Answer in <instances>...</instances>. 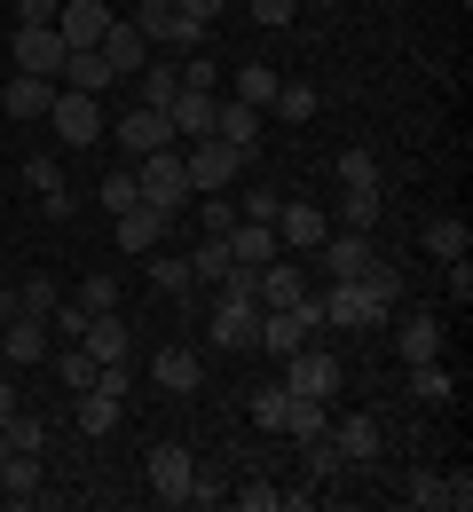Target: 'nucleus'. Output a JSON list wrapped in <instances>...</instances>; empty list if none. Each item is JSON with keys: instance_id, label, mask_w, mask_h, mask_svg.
Returning a JSON list of instances; mask_svg holds the SVG:
<instances>
[{"instance_id": "f257e3e1", "label": "nucleus", "mask_w": 473, "mask_h": 512, "mask_svg": "<svg viewBox=\"0 0 473 512\" xmlns=\"http://www.w3.org/2000/svg\"><path fill=\"white\" fill-rule=\"evenodd\" d=\"M142 174V205H158V213H182V205H190V166H182V150H174V142H166V150H150V158H135Z\"/></svg>"}, {"instance_id": "f03ea898", "label": "nucleus", "mask_w": 473, "mask_h": 512, "mask_svg": "<svg viewBox=\"0 0 473 512\" xmlns=\"http://www.w3.org/2000/svg\"><path fill=\"white\" fill-rule=\"evenodd\" d=\"M182 166H190V190H229L253 158L245 150H229L221 134H190V150H182Z\"/></svg>"}, {"instance_id": "7ed1b4c3", "label": "nucleus", "mask_w": 473, "mask_h": 512, "mask_svg": "<svg viewBox=\"0 0 473 512\" xmlns=\"http://www.w3.org/2000/svg\"><path fill=\"white\" fill-rule=\"evenodd\" d=\"M48 127H56V142L64 150H87V142H103V103L95 95H79V87H56V111H48Z\"/></svg>"}, {"instance_id": "20e7f679", "label": "nucleus", "mask_w": 473, "mask_h": 512, "mask_svg": "<svg viewBox=\"0 0 473 512\" xmlns=\"http://www.w3.org/2000/svg\"><path fill=\"white\" fill-rule=\"evenodd\" d=\"M316 316L332 323V331H379V323H387V300L363 292V284H332V292H316Z\"/></svg>"}, {"instance_id": "39448f33", "label": "nucleus", "mask_w": 473, "mask_h": 512, "mask_svg": "<svg viewBox=\"0 0 473 512\" xmlns=\"http://www.w3.org/2000/svg\"><path fill=\"white\" fill-rule=\"evenodd\" d=\"M316 331H324V316H316V292H308L300 308H261V339H253V347H269L276 363H284V355H292V347H308Z\"/></svg>"}, {"instance_id": "423d86ee", "label": "nucleus", "mask_w": 473, "mask_h": 512, "mask_svg": "<svg viewBox=\"0 0 473 512\" xmlns=\"http://www.w3.org/2000/svg\"><path fill=\"white\" fill-rule=\"evenodd\" d=\"M339 386H347V371H339V363L324 355V347H316V339L284 355V394H316V402H332Z\"/></svg>"}, {"instance_id": "0eeeda50", "label": "nucleus", "mask_w": 473, "mask_h": 512, "mask_svg": "<svg viewBox=\"0 0 473 512\" xmlns=\"http://www.w3.org/2000/svg\"><path fill=\"white\" fill-rule=\"evenodd\" d=\"M190 481H198V449L190 442L150 449V497H158V505H190Z\"/></svg>"}, {"instance_id": "6e6552de", "label": "nucleus", "mask_w": 473, "mask_h": 512, "mask_svg": "<svg viewBox=\"0 0 473 512\" xmlns=\"http://www.w3.org/2000/svg\"><path fill=\"white\" fill-rule=\"evenodd\" d=\"M64 56H71V40L56 32V24H16V71L64 87Z\"/></svg>"}, {"instance_id": "1a4fd4ad", "label": "nucleus", "mask_w": 473, "mask_h": 512, "mask_svg": "<svg viewBox=\"0 0 473 512\" xmlns=\"http://www.w3.org/2000/svg\"><path fill=\"white\" fill-rule=\"evenodd\" d=\"M316 260H324V276H332V284H363V276L379 268V245H371L363 229H339V237L316 245Z\"/></svg>"}, {"instance_id": "9d476101", "label": "nucleus", "mask_w": 473, "mask_h": 512, "mask_svg": "<svg viewBox=\"0 0 473 512\" xmlns=\"http://www.w3.org/2000/svg\"><path fill=\"white\" fill-rule=\"evenodd\" d=\"M0 347H8V371H32V363H48L56 347H48V316H0Z\"/></svg>"}, {"instance_id": "9b49d317", "label": "nucleus", "mask_w": 473, "mask_h": 512, "mask_svg": "<svg viewBox=\"0 0 473 512\" xmlns=\"http://www.w3.org/2000/svg\"><path fill=\"white\" fill-rule=\"evenodd\" d=\"M111 134H119V150H127V158H150V150L182 142V134H174V119H166L158 103H135V111H127V119H119Z\"/></svg>"}, {"instance_id": "f8f14e48", "label": "nucleus", "mask_w": 473, "mask_h": 512, "mask_svg": "<svg viewBox=\"0 0 473 512\" xmlns=\"http://www.w3.org/2000/svg\"><path fill=\"white\" fill-rule=\"evenodd\" d=\"M205 331H213V347H253V339H261V300H237V292H221Z\"/></svg>"}, {"instance_id": "ddd939ff", "label": "nucleus", "mask_w": 473, "mask_h": 512, "mask_svg": "<svg viewBox=\"0 0 473 512\" xmlns=\"http://www.w3.org/2000/svg\"><path fill=\"white\" fill-rule=\"evenodd\" d=\"M48 111H56V79H32V71L0 79V119H48Z\"/></svg>"}, {"instance_id": "4468645a", "label": "nucleus", "mask_w": 473, "mask_h": 512, "mask_svg": "<svg viewBox=\"0 0 473 512\" xmlns=\"http://www.w3.org/2000/svg\"><path fill=\"white\" fill-rule=\"evenodd\" d=\"M261 127H269V111H253V103H237V95H229V103H213V134H221L229 150H245V158L261 150Z\"/></svg>"}, {"instance_id": "2eb2a0df", "label": "nucleus", "mask_w": 473, "mask_h": 512, "mask_svg": "<svg viewBox=\"0 0 473 512\" xmlns=\"http://www.w3.org/2000/svg\"><path fill=\"white\" fill-rule=\"evenodd\" d=\"M324 237H332L324 205H276V245H292V253H316Z\"/></svg>"}, {"instance_id": "dca6fc26", "label": "nucleus", "mask_w": 473, "mask_h": 512, "mask_svg": "<svg viewBox=\"0 0 473 512\" xmlns=\"http://www.w3.org/2000/svg\"><path fill=\"white\" fill-rule=\"evenodd\" d=\"M150 379L166 386V394H198V379H205L198 347H182V339H174V347H158V355H150Z\"/></svg>"}, {"instance_id": "f3484780", "label": "nucleus", "mask_w": 473, "mask_h": 512, "mask_svg": "<svg viewBox=\"0 0 473 512\" xmlns=\"http://www.w3.org/2000/svg\"><path fill=\"white\" fill-rule=\"evenodd\" d=\"M95 48H103V64L119 71V79H135V71H142V48H150V40H142L135 16H111V32H103Z\"/></svg>"}, {"instance_id": "a211bd4d", "label": "nucleus", "mask_w": 473, "mask_h": 512, "mask_svg": "<svg viewBox=\"0 0 473 512\" xmlns=\"http://www.w3.org/2000/svg\"><path fill=\"white\" fill-rule=\"evenodd\" d=\"M308 292H316V284H308L300 260H269V268H261V308H300Z\"/></svg>"}, {"instance_id": "6ab92c4d", "label": "nucleus", "mask_w": 473, "mask_h": 512, "mask_svg": "<svg viewBox=\"0 0 473 512\" xmlns=\"http://www.w3.org/2000/svg\"><path fill=\"white\" fill-rule=\"evenodd\" d=\"M56 32H64L71 48H95V40L111 32V8H103V0H64V16H56Z\"/></svg>"}, {"instance_id": "aec40b11", "label": "nucleus", "mask_w": 473, "mask_h": 512, "mask_svg": "<svg viewBox=\"0 0 473 512\" xmlns=\"http://www.w3.org/2000/svg\"><path fill=\"white\" fill-rule=\"evenodd\" d=\"M111 221H119V253H150V245L166 237L174 213H158V205H127V213H111Z\"/></svg>"}, {"instance_id": "412c9836", "label": "nucleus", "mask_w": 473, "mask_h": 512, "mask_svg": "<svg viewBox=\"0 0 473 512\" xmlns=\"http://www.w3.org/2000/svg\"><path fill=\"white\" fill-rule=\"evenodd\" d=\"M0 489H8L16 505H40V497H48V481H40V449H8V465H0Z\"/></svg>"}, {"instance_id": "4be33fe9", "label": "nucleus", "mask_w": 473, "mask_h": 512, "mask_svg": "<svg viewBox=\"0 0 473 512\" xmlns=\"http://www.w3.org/2000/svg\"><path fill=\"white\" fill-rule=\"evenodd\" d=\"M221 245H229V260H245V268H269V260L284 253V245H276V229H269V221H237V229H229Z\"/></svg>"}, {"instance_id": "5701e85b", "label": "nucleus", "mask_w": 473, "mask_h": 512, "mask_svg": "<svg viewBox=\"0 0 473 512\" xmlns=\"http://www.w3.org/2000/svg\"><path fill=\"white\" fill-rule=\"evenodd\" d=\"M332 449H339V465H371V457H379V418H339L332 426Z\"/></svg>"}, {"instance_id": "b1692460", "label": "nucleus", "mask_w": 473, "mask_h": 512, "mask_svg": "<svg viewBox=\"0 0 473 512\" xmlns=\"http://www.w3.org/2000/svg\"><path fill=\"white\" fill-rule=\"evenodd\" d=\"M284 434H292V442H324V434H332V402L292 394V402H284Z\"/></svg>"}, {"instance_id": "393cba45", "label": "nucleus", "mask_w": 473, "mask_h": 512, "mask_svg": "<svg viewBox=\"0 0 473 512\" xmlns=\"http://www.w3.org/2000/svg\"><path fill=\"white\" fill-rule=\"evenodd\" d=\"M395 355H403V363H434V355H442V316L395 323Z\"/></svg>"}, {"instance_id": "a878e982", "label": "nucleus", "mask_w": 473, "mask_h": 512, "mask_svg": "<svg viewBox=\"0 0 473 512\" xmlns=\"http://www.w3.org/2000/svg\"><path fill=\"white\" fill-rule=\"evenodd\" d=\"M71 410H79V434H111L127 402H119V394H103V386H79V394H71Z\"/></svg>"}, {"instance_id": "bb28decb", "label": "nucleus", "mask_w": 473, "mask_h": 512, "mask_svg": "<svg viewBox=\"0 0 473 512\" xmlns=\"http://www.w3.org/2000/svg\"><path fill=\"white\" fill-rule=\"evenodd\" d=\"M111 79H119V71L103 64V48H71L64 56V87H79V95H103Z\"/></svg>"}, {"instance_id": "cd10ccee", "label": "nucleus", "mask_w": 473, "mask_h": 512, "mask_svg": "<svg viewBox=\"0 0 473 512\" xmlns=\"http://www.w3.org/2000/svg\"><path fill=\"white\" fill-rule=\"evenodd\" d=\"M213 103H221V95H205V87H182V95L166 103L174 134H213Z\"/></svg>"}, {"instance_id": "c85d7f7f", "label": "nucleus", "mask_w": 473, "mask_h": 512, "mask_svg": "<svg viewBox=\"0 0 473 512\" xmlns=\"http://www.w3.org/2000/svg\"><path fill=\"white\" fill-rule=\"evenodd\" d=\"M79 347H87L95 363H127V323H119V316H87Z\"/></svg>"}, {"instance_id": "c756f323", "label": "nucleus", "mask_w": 473, "mask_h": 512, "mask_svg": "<svg viewBox=\"0 0 473 512\" xmlns=\"http://www.w3.org/2000/svg\"><path fill=\"white\" fill-rule=\"evenodd\" d=\"M229 512H284V489L261 481V473H245V481L229 489Z\"/></svg>"}, {"instance_id": "7c9ffc66", "label": "nucleus", "mask_w": 473, "mask_h": 512, "mask_svg": "<svg viewBox=\"0 0 473 512\" xmlns=\"http://www.w3.org/2000/svg\"><path fill=\"white\" fill-rule=\"evenodd\" d=\"M16 308H24V316H56V308H64V284H56V276H24V284H16Z\"/></svg>"}, {"instance_id": "2f4dec72", "label": "nucleus", "mask_w": 473, "mask_h": 512, "mask_svg": "<svg viewBox=\"0 0 473 512\" xmlns=\"http://www.w3.org/2000/svg\"><path fill=\"white\" fill-rule=\"evenodd\" d=\"M276 87H284V79H276L269 64H237V103H253V111H269V103H276Z\"/></svg>"}, {"instance_id": "473e14b6", "label": "nucleus", "mask_w": 473, "mask_h": 512, "mask_svg": "<svg viewBox=\"0 0 473 512\" xmlns=\"http://www.w3.org/2000/svg\"><path fill=\"white\" fill-rule=\"evenodd\" d=\"M48 363H56V379H64L71 394H79V386H95V371H103V363H95V355H87V347H79V339H71L64 355H48Z\"/></svg>"}, {"instance_id": "72a5a7b5", "label": "nucleus", "mask_w": 473, "mask_h": 512, "mask_svg": "<svg viewBox=\"0 0 473 512\" xmlns=\"http://www.w3.org/2000/svg\"><path fill=\"white\" fill-rule=\"evenodd\" d=\"M269 111H276V119H292V127H300V119H316V87H308V79H284Z\"/></svg>"}, {"instance_id": "f704fd0d", "label": "nucleus", "mask_w": 473, "mask_h": 512, "mask_svg": "<svg viewBox=\"0 0 473 512\" xmlns=\"http://www.w3.org/2000/svg\"><path fill=\"white\" fill-rule=\"evenodd\" d=\"M339 190H379V158H371V150H339Z\"/></svg>"}, {"instance_id": "c9c22d12", "label": "nucleus", "mask_w": 473, "mask_h": 512, "mask_svg": "<svg viewBox=\"0 0 473 512\" xmlns=\"http://www.w3.org/2000/svg\"><path fill=\"white\" fill-rule=\"evenodd\" d=\"M426 253L458 260V253H466V221H458V213H434V221H426Z\"/></svg>"}, {"instance_id": "e433bc0d", "label": "nucleus", "mask_w": 473, "mask_h": 512, "mask_svg": "<svg viewBox=\"0 0 473 512\" xmlns=\"http://www.w3.org/2000/svg\"><path fill=\"white\" fill-rule=\"evenodd\" d=\"M135 79H142V95H135V103H158V111H166V103L182 95V71H166V64H142Z\"/></svg>"}, {"instance_id": "4c0bfd02", "label": "nucleus", "mask_w": 473, "mask_h": 512, "mask_svg": "<svg viewBox=\"0 0 473 512\" xmlns=\"http://www.w3.org/2000/svg\"><path fill=\"white\" fill-rule=\"evenodd\" d=\"M410 394H418V402H450V394H458V379H450L442 363H410Z\"/></svg>"}, {"instance_id": "58836bf2", "label": "nucleus", "mask_w": 473, "mask_h": 512, "mask_svg": "<svg viewBox=\"0 0 473 512\" xmlns=\"http://www.w3.org/2000/svg\"><path fill=\"white\" fill-rule=\"evenodd\" d=\"M284 402H292L284 386H253V402H245V410H253V426H261V434H284Z\"/></svg>"}, {"instance_id": "ea45409f", "label": "nucleus", "mask_w": 473, "mask_h": 512, "mask_svg": "<svg viewBox=\"0 0 473 512\" xmlns=\"http://www.w3.org/2000/svg\"><path fill=\"white\" fill-rule=\"evenodd\" d=\"M71 300H79L87 316H111V308H119V276H79V292H71Z\"/></svg>"}, {"instance_id": "a19ab883", "label": "nucleus", "mask_w": 473, "mask_h": 512, "mask_svg": "<svg viewBox=\"0 0 473 512\" xmlns=\"http://www.w3.org/2000/svg\"><path fill=\"white\" fill-rule=\"evenodd\" d=\"M95 205H103V213H127V205H142V182L135 174H103V182H95Z\"/></svg>"}, {"instance_id": "79ce46f5", "label": "nucleus", "mask_w": 473, "mask_h": 512, "mask_svg": "<svg viewBox=\"0 0 473 512\" xmlns=\"http://www.w3.org/2000/svg\"><path fill=\"white\" fill-rule=\"evenodd\" d=\"M190 276H198V284H221V276H229V245H221V237H198V253H190Z\"/></svg>"}, {"instance_id": "37998d69", "label": "nucleus", "mask_w": 473, "mask_h": 512, "mask_svg": "<svg viewBox=\"0 0 473 512\" xmlns=\"http://www.w3.org/2000/svg\"><path fill=\"white\" fill-rule=\"evenodd\" d=\"M403 505L410 512H442V473H426V465H418V473L403 481Z\"/></svg>"}, {"instance_id": "c03bdc74", "label": "nucleus", "mask_w": 473, "mask_h": 512, "mask_svg": "<svg viewBox=\"0 0 473 512\" xmlns=\"http://www.w3.org/2000/svg\"><path fill=\"white\" fill-rule=\"evenodd\" d=\"M339 213H347V229H371L379 221V190H339Z\"/></svg>"}, {"instance_id": "a18cd8bd", "label": "nucleus", "mask_w": 473, "mask_h": 512, "mask_svg": "<svg viewBox=\"0 0 473 512\" xmlns=\"http://www.w3.org/2000/svg\"><path fill=\"white\" fill-rule=\"evenodd\" d=\"M150 284H158V292H190L198 276H190V260H150Z\"/></svg>"}, {"instance_id": "49530a36", "label": "nucleus", "mask_w": 473, "mask_h": 512, "mask_svg": "<svg viewBox=\"0 0 473 512\" xmlns=\"http://www.w3.org/2000/svg\"><path fill=\"white\" fill-rule=\"evenodd\" d=\"M442 512H473V473H466V465L442 473Z\"/></svg>"}, {"instance_id": "de8ad7c7", "label": "nucleus", "mask_w": 473, "mask_h": 512, "mask_svg": "<svg viewBox=\"0 0 473 512\" xmlns=\"http://www.w3.org/2000/svg\"><path fill=\"white\" fill-rule=\"evenodd\" d=\"M229 229H237V205L221 190H205V237H229Z\"/></svg>"}, {"instance_id": "09e8293b", "label": "nucleus", "mask_w": 473, "mask_h": 512, "mask_svg": "<svg viewBox=\"0 0 473 512\" xmlns=\"http://www.w3.org/2000/svg\"><path fill=\"white\" fill-rule=\"evenodd\" d=\"M300 449H308V489H316V481H332V473H339V449H332V442H300Z\"/></svg>"}, {"instance_id": "8fccbe9b", "label": "nucleus", "mask_w": 473, "mask_h": 512, "mask_svg": "<svg viewBox=\"0 0 473 512\" xmlns=\"http://www.w3.org/2000/svg\"><path fill=\"white\" fill-rule=\"evenodd\" d=\"M48 442V426H40V418H24V410H16V418H8V449H40Z\"/></svg>"}, {"instance_id": "3c124183", "label": "nucleus", "mask_w": 473, "mask_h": 512, "mask_svg": "<svg viewBox=\"0 0 473 512\" xmlns=\"http://www.w3.org/2000/svg\"><path fill=\"white\" fill-rule=\"evenodd\" d=\"M190 505H229V481H221V473H205V465H198V481H190Z\"/></svg>"}, {"instance_id": "603ef678", "label": "nucleus", "mask_w": 473, "mask_h": 512, "mask_svg": "<svg viewBox=\"0 0 473 512\" xmlns=\"http://www.w3.org/2000/svg\"><path fill=\"white\" fill-rule=\"evenodd\" d=\"M237 221H269V229H276V190H245V205H237Z\"/></svg>"}, {"instance_id": "864d4df0", "label": "nucleus", "mask_w": 473, "mask_h": 512, "mask_svg": "<svg viewBox=\"0 0 473 512\" xmlns=\"http://www.w3.org/2000/svg\"><path fill=\"white\" fill-rule=\"evenodd\" d=\"M24 182L48 197V190H64V166H56V158H32V166H24Z\"/></svg>"}, {"instance_id": "5fc2aeb1", "label": "nucleus", "mask_w": 473, "mask_h": 512, "mask_svg": "<svg viewBox=\"0 0 473 512\" xmlns=\"http://www.w3.org/2000/svg\"><path fill=\"white\" fill-rule=\"evenodd\" d=\"M205 40V24L198 16H182V8H174V24H166V48H198Z\"/></svg>"}, {"instance_id": "6e6d98bb", "label": "nucleus", "mask_w": 473, "mask_h": 512, "mask_svg": "<svg viewBox=\"0 0 473 512\" xmlns=\"http://www.w3.org/2000/svg\"><path fill=\"white\" fill-rule=\"evenodd\" d=\"M64 0H16V24H56Z\"/></svg>"}, {"instance_id": "4d7b16f0", "label": "nucleus", "mask_w": 473, "mask_h": 512, "mask_svg": "<svg viewBox=\"0 0 473 512\" xmlns=\"http://www.w3.org/2000/svg\"><path fill=\"white\" fill-rule=\"evenodd\" d=\"M442 268H450V300H473V260L458 253V260H442Z\"/></svg>"}, {"instance_id": "13d9d810", "label": "nucleus", "mask_w": 473, "mask_h": 512, "mask_svg": "<svg viewBox=\"0 0 473 512\" xmlns=\"http://www.w3.org/2000/svg\"><path fill=\"white\" fill-rule=\"evenodd\" d=\"M48 323H56L64 339H79V331H87V308H79V300H64V308H56V316H48Z\"/></svg>"}, {"instance_id": "bf43d9fd", "label": "nucleus", "mask_w": 473, "mask_h": 512, "mask_svg": "<svg viewBox=\"0 0 473 512\" xmlns=\"http://www.w3.org/2000/svg\"><path fill=\"white\" fill-rule=\"evenodd\" d=\"M253 16H261V24H292V16H300V0H253Z\"/></svg>"}, {"instance_id": "052dcab7", "label": "nucleus", "mask_w": 473, "mask_h": 512, "mask_svg": "<svg viewBox=\"0 0 473 512\" xmlns=\"http://www.w3.org/2000/svg\"><path fill=\"white\" fill-rule=\"evenodd\" d=\"M174 8H182V16H198V24H213V16H221V0H174Z\"/></svg>"}, {"instance_id": "680f3d73", "label": "nucleus", "mask_w": 473, "mask_h": 512, "mask_svg": "<svg viewBox=\"0 0 473 512\" xmlns=\"http://www.w3.org/2000/svg\"><path fill=\"white\" fill-rule=\"evenodd\" d=\"M16 418V379H0V426Z\"/></svg>"}, {"instance_id": "e2e57ef3", "label": "nucleus", "mask_w": 473, "mask_h": 512, "mask_svg": "<svg viewBox=\"0 0 473 512\" xmlns=\"http://www.w3.org/2000/svg\"><path fill=\"white\" fill-rule=\"evenodd\" d=\"M135 8H174V0H135Z\"/></svg>"}, {"instance_id": "0e129e2a", "label": "nucleus", "mask_w": 473, "mask_h": 512, "mask_svg": "<svg viewBox=\"0 0 473 512\" xmlns=\"http://www.w3.org/2000/svg\"><path fill=\"white\" fill-rule=\"evenodd\" d=\"M0 465H8V426H0Z\"/></svg>"}]
</instances>
